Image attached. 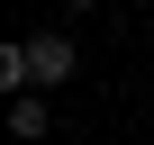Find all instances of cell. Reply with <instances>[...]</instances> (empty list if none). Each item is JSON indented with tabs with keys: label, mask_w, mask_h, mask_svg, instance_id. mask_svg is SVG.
Instances as JSON below:
<instances>
[{
	"label": "cell",
	"mask_w": 154,
	"mask_h": 145,
	"mask_svg": "<svg viewBox=\"0 0 154 145\" xmlns=\"http://www.w3.org/2000/svg\"><path fill=\"white\" fill-rule=\"evenodd\" d=\"M27 54H36V91H63L72 72H82V54H72V36H54V27H45V36H27Z\"/></svg>",
	"instance_id": "obj_1"
},
{
	"label": "cell",
	"mask_w": 154,
	"mask_h": 145,
	"mask_svg": "<svg viewBox=\"0 0 154 145\" xmlns=\"http://www.w3.org/2000/svg\"><path fill=\"white\" fill-rule=\"evenodd\" d=\"M45 127H54V109H45L36 91H27V100H9V136H18V145H45Z\"/></svg>",
	"instance_id": "obj_2"
},
{
	"label": "cell",
	"mask_w": 154,
	"mask_h": 145,
	"mask_svg": "<svg viewBox=\"0 0 154 145\" xmlns=\"http://www.w3.org/2000/svg\"><path fill=\"white\" fill-rule=\"evenodd\" d=\"M63 9H100V0H63Z\"/></svg>",
	"instance_id": "obj_3"
}]
</instances>
